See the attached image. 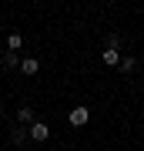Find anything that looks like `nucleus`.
<instances>
[{"mask_svg":"<svg viewBox=\"0 0 144 151\" xmlns=\"http://www.w3.org/2000/svg\"><path fill=\"white\" fill-rule=\"evenodd\" d=\"M20 70H24L27 77H34V74L40 70V60H37V57H24V60H20Z\"/></svg>","mask_w":144,"mask_h":151,"instance_id":"obj_4","label":"nucleus"},{"mask_svg":"<svg viewBox=\"0 0 144 151\" xmlns=\"http://www.w3.org/2000/svg\"><path fill=\"white\" fill-rule=\"evenodd\" d=\"M4 64H7V67H17L20 60H17V54H7V57H4Z\"/></svg>","mask_w":144,"mask_h":151,"instance_id":"obj_8","label":"nucleus"},{"mask_svg":"<svg viewBox=\"0 0 144 151\" xmlns=\"http://www.w3.org/2000/svg\"><path fill=\"white\" fill-rule=\"evenodd\" d=\"M104 64H111V67H117L121 64V50H117V37H114V34H111V37H107V47H104Z\"/></svg>","mask_w":144,"mask_h":151,"instance_id":"obj_1","label":"nucleus"},{"mask_svg":"<svg viewBox=\"0 0 144 151\" xmlns=\"http://www.w3.org/2000/svg\"><path fill=\"white\" fill-rule=\"evenodd\" d=\"M117 70H121V74H131V70H134V57H121Z\"/></svg>","mask_w":144,"mask_h":151,"instance_id":"obj_7","label":"nucleus"},{"mask_svg":"<svg viewBox=\"0 0 144 151\" xmlns=\"http://www.w3.org/2000/svg\"><path fill=\"white\" fill-rule=\"evenodd\" d=\"M67 121H70V124H74V128H84V124H87V121H91V111H87V108H84V104H77V108H74V111H70V114H67Z\"/></svg>","mask_w":144,"mask_h":151,"instance_id":"obj_2","label":"nucleus"},{"mask_svg":"<svg viewBox=\"0 0 144 151\" xmlns=\"http://www.w3.org/2000/svg\"><path fill=\"white\" fill-rule=\"evenodd\" d=\"M0 54H4V50H0Z\"/></svg>","mask_w":144,"mask_h":151,"instance_id":"obj_9","label":"nucleus"},{"mask_svg":"<svg viewBox=\"0 0 144 151\" xmlns=\"http://www.w3.org/2000/svg\"><path fill=\"white\" fill-rule=\"evenodd\" d=\"M27 134H30L34 141H47V138H50V128H47L44 121H34L30 128H27Z\"/></svg>","mask_w":144,"mask_h":151,"instance_id":"obj_3","label":"nucleus"},{"mask_svg":"<svg viewBox=\"0 0 144 151\" xmlns=\"http://www.w3.org/2000/svg\"><path fill=\"white\" fill-rule=\"evenodd\" d=\"M17 121H20V124H27V128H30V124L37 121V118H34V108H27V104H24V108L17 111Z\"/></svg>","mask_w":144,"mask_h":151,"instance_id":"obj_5","label":"nucleus"},{"mask_svg":"<svg viewBox=\"0 0 144 151\" xmlns=\"http://www.w3.org/2000/svg\"><path fill=\"white\" fill-rule=\"evenodd\" d=\"M7 47H10V50H20L24 47V37H20V34H10V37H7Z\"/></svg>","mask_w":144,"mask_h":151,"instance_id":"obj_6","label":"nucleus"}]
</instances>
